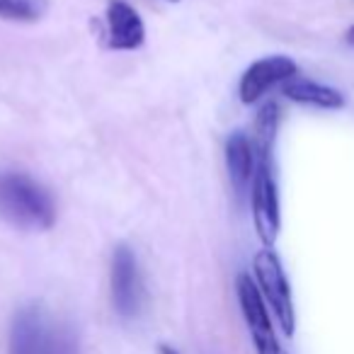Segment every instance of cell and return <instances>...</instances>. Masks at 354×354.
I'll return each instance as SVG.
<instances>
[{
  "instance_id": "cell-1",
  "label": "cell",
  "mask_w": 354,
  "mask_h": 354,
  "mask_svg": "<svg viewBox=\"0 0 354 354\" xmlns=\"http://www.w3.org/2000/svg\"><path fill=\"white\" fill-rule=\"evenodd\" d=\"M277 131H279V107L274 102H267L260 109L255 122V138H252L255 177H252V189H250L252 218H255L257 236L265 243V248L274 245L281 228L279 187H277V175H274Z\"/></svg>"
},
{
  "instance_id": "cell-2",
  "label": "cell",
  "mask_w": 354,
  "mask_h": 354,
  "mask_svg": "<svg viewBox=\"0 0 354 354\" xmlns=\"http://www.w3.org/2000/svg\"><path fill=\"white\" fill-rule=\"evenodd\" d=\"M0 214L27 228H51L56 221L51 194L22 172L0 175Z\"/></svg>"
},
{
  "instance_id": "cell-3",
  "label": "cell",
  "mask_w": 354,
  "mask_h": 354,
  "mask_svg": "<svg viewBox=\"0 0 354 354\" xmlns=\"http://www.w3.org/2000/svg\"><path fill=\"white\" fill-rule=\"evenodd\" d=\"M10 354H75V347L66 330L51 323L41 308L32 306L15 315Z\"/></svg>"
},
{
  "instance_id": "cell-4",
  "label": "cell",
  "mask_w": 354,
  "mask_h": 354,
  "mask_svg": "<svg viewBox=\"0 0 354 354\" xmlns=\"http://www.w3.org/2000/svg\"><path fill=\"white\" fill-rule=\"evenodd\" d=\"M252 270H255V279H257L255 284L260 289L262 299H265V304L274 313L281 333L286 337H291L296 330V310H294V299H291V286L284 274L281 260L277 257V252L272 248H265L252 260Z\"/></svg>"
},
{
  "instance_id": "cell-5",
  "label": "cell",
  "mask_w": 354,
  "mask_h": 354,
  "mask_svg": "<svg viewBox=\"0 0 354 354\" xmlns=\"http://www.w3.org/2000/svg\"><path fill=\"white\" fill-rule=\"evenodd\" d=\"M236 291H238V304H241L243 318H245L252 344H255V352L257 354H284L281 352L279 339H277L270 310H267V304H265V299H262L255 281L248 274H241L236 281Z\"/></svg>"
},
{
  "instance_id": "cell-6",
  "label": "cell",
  "mask_w": 354,
  "mask_h": 354,
  "mask_svg": "<svg viewBox=\"0 0 354 354\" xmlns=\"http://www.w3.org/2000/svg\"><path fill=\"white\" fill-rule=\"evenodd\" d=\"M112 301L124 318H133L141 310L143 284L138 274V262L131 248L119 245L112 257Z\"/></svg>"
},
{
  "instance_id": "cell-7",
  "label": "cell",
  "mask_w": 354,
  "mask_h": 354,
  "mask_svg": "<svg viewBox=\"0 0 354 354\" xmlns=\"http://www.w3.org/2000/svg\"><path fill=\"white\" fill-rule=\"evenodd\" d=\"M299 75V66L289 59V56H267L250 66L243 73L241 85H238V95L245 104H252L274 85L286 83V80Z\"/></svg>"
},
{
  "instance_id": "cell-8",
  "label": "cell",
  "mask_w": 354,
  "mask_h": 354,
  "mask_svg": "<svg viewBox=\"0 0 354 354\" xmlns=\"http://www.w3.org/2000/svg\"><path fill=\"white\" fill-rule=\"evenodd\" d=\"M104 22H107V46L114 51H136L146 41V27L138 12L133 10L124 0H109L107 12H104Z\"/></svg>"
},
{
  "instance_id": "cell-9",
  "label": "cell",
  "mask_w": 354,
  "mask_h": 354,
  "mask_svg": "<svg viewBox=\"0 0 354 354\" xmlns=\"http://www.w3.org/2000/svg\"><path fill=\"white\" fill-rule=\"evenodd\" d=\"M226 165L231 175V185L238 197L250 189L252 177H255V151L252 141L243 131H233L226 141Z\"/></svg>"
},
{
  "instance_id": "cell-10",
  "label": "cell",
  "mask_w": 354,
  "mask_h": 354,
  "mask_svg": "<svg viewBox=\"0 0 354 354\" xmlns=\"http://www.w3.org/2000/svg\"><path fill=\"white\" fill-rule=\"evenodd\" d=\"M284 97H289L291 102L299 104H308V107H318V109H342L344 107V97L339 90L330 88V85L315 83V80H306V78H291L284 83Z\"/></svg>"
},
{
  "instance_id": "cell-11",
  "label": "cell",
  "mask_w": 354,
  "mask_h": 354,
  "mask_svg": "<svg viewBox=\"0 0 354 354\" xmlns=\"http://www.w3.org/2000/svg\"><path fill=\"white\" fill-rule=\"evenodd\" d=\"M49 10V0H0V17L12 22H37Z\"/></svg>"
},
{
  "instance_id": "cell-12",
  "label": "cell",
  "mask_w": 354,
  "mask_h": 354,
  "mask_svg": "<svg viewBox=\"0 0 354 354\" xmlns=\"http://www.w3.org/2000/svg\"><path fill=\"white\" fill-rule=\"evenodd\" d=\"M158 354H180V352H177L175 347H170V344H160V347H158Z\"/></svg>"
},
{
  "instance_id": "cell-13",
  "label": "cell",
  "mask_w": 354,
  "mask_h": 354,
  "mask_svg": "<svg viewBox=\"0 0 354 354\" xmlns=\"http://www.w3.org/2000/svg\"><path fill=\"white\" fill-rule=\"evenodd\" d=\"M344 39H347L349 44L354 46V25H352V27H349V30H347V35H344Z\"/></svg>"
},
{
  "instance_id": "cell-14",
  "label": "cell",
  "mask_w": 354,
  "mask_h": 354,
  "mask_svg": "<svg viewBox=\"0 0 354 354\" xmlns=\"http://www.w3.org/2000/svg\"><path fill=\"white\" fill-rule=\"evenodd\" d=\"M170 3H180V0H170Z\"/></svg>"
}]
</instances>
